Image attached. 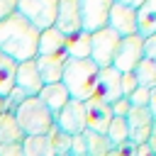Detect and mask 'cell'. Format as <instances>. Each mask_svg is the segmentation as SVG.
I'll use <instances>...</instances> for the list:
<instances>
[{"instance_id":"5b68a950","label":"cell","mask_w":156,"mask_h":156,"mask_svg":"<svg viewBox=\"0 0 156 156\" xmlns=\"http://www.w3.org/2000/svg\"><path fill=\"white\" fill-rule=\"evenodd\" d=\"M119 39L122 37H117L107 27L93 32L90 34V61L98 68H110L112 66V58H115V51L119 46Z\"/></svg>"},{"instance_id":"1f68e13d","label":"cell","mask_w":156,"mask_h":156,"mask_svg":"<svg viewBox=\"0 0 156 156\" xmlns=\"http://www.w3.org/2000/svg\"><path fill=\"white\" fill-rule=\"evenodd\" d=\"M0 156H24L22 144H0Z\"/></svg>"},{"instance_id":"484cf974","label":"cell","mask_w":156,"mask_h":156,"mask_svg":"<svg viewBox=\"0 0 156 156\" xmlns=\"http://www.w3.org/2000/svg\"><path fill=\"white\" fill-rule=\"evenodd\" d=\"M27 98H29L27 93H22L20 88H12V90H10V93L2 98V107H5V112L15 115V110H17V107H20V105H22Z\"/></svg>"},{"instance_id":"6da1fadb","label":"cell","mask_w":156,"mask_h":156,"mask_svg":"<svg viewBox=\"0 0 156 156\" xmlns=\"http://www.w3.org/2000/svg\"><path fill=\"white\" fill-rule=\"evenodd\" d=\"M37 44H39V29L32 27L22 15L12 12L0 22V51L7 54L12 61L22 63L37 58Z\"/></svg>"},{"instance_id":"9a60e30c","label":"cell","mask_w":156,"mask_h":156,"mask_svg":"<svg viewBox=\"0 0 156 156\" xmlns=\"http://www.w3.org/2000/svg\"><path fill=\"white\" fill-rule=\"evenodd\" d=\"M66 54H58V56H37V71H39V78L44 85H51V83H61V76H63V66H66Z\"/></svg>"},{"instance_id":"f546056e","label":"cell","mask_w":156,"mask_h":156,"mask_svg":"<svg viewBox=\"0 0 156 156\" xmlns=\"http://www.w3.org/2000/svg\"><path fill=\"white\" fill-rule=\"evenodd\" d=\"M68 156H88V151H85V141H83V134L71 139V151H68Z\"/></svg>"},{"instance_id":"4fadbf2b","label":"cell","mask_w":156,"mask_h":156,"mask_svg":"<svg viewBox=\"0 0 156 156\" xmlns=\"http://www.w3.org/2000/svg\"><path fill=\"white\" fill-rule=\"evenodd\" d=\"M83 107H85V129L88 132H95V134H105L107 127H110V122H112L110 105L90 98V100L83 102Z\"/></svg>"},{"instance_id":"ac0fdd59","label":"cell","mask_w":156,"mask_h":156,"mask_svg":"<svg viewBox=\"0 0 156 156\" xmlns=\"http://www.w3.org/2000/svg\"><path fill=\"white\" fill-rule=\"evenodd\" d=\"M136 29H139V37L144 39L156 34V0H146L136 10Z\"/></svg>"},{"instance_id":"d6986e66","label":"cell","mask_w":156,"mask_h":156,"mask_svg":"<svg viewBox=\"0 0 156 156\" xmlns=\"http://www.w3.org/2000/svg\"><path fill=\"white\" fill-rule=\"evenodd\" d=\"M24 141V132L20 129L15 115L2 112L0 115V144H22Z\"/></svg>"},{"instance_id":"8992f818","label":"cell","mask_w":156,"mask_h":156,"mask_svg":"<svg viewBox=\"0 0 156 156\" xmlns=\"http://www.w3.org/2000/svg\"><path fill=\"white\" fill-rule=\"evenodd\" d=\"M127 119V134H129V144L134 146H144L151 141V134L156 129V119L149 112V107H132Z\"/></svg>"},{"instance_id":"2e32d148","label":"cell","mask_w":156,"mask_h":156,"mask_svg":"<svg viewBox=\"0 0 156 156\" xmlns=\"http://www.w3.org/2000/svg\"><path fill=\"white\" fill-rule=\"evenodd\" d=\"M39 100H41V105L56 117L61 110H63V105L71 100V95H68V90L63 88V83H51V85H44L41 90H39V95H37Z\"/></svg>"},{"instance_id":"836d02e7","label":"cell","mask_w":156,"mask_h":156,"mask_svg":"<svg viewBox=\"0 0 156 156\" xmlns=\"http://www.w3.org/2000/svg\"><path fill=\"white\" fill-rule=\"evenodd\" d=\"M149 112H151L154 119H156V85L149 88Z\"/></svg>"},{"instance_id":"8fae6325","label":"cell","mask_w":156,"mask_h":156,"mask_svg":"<svg viewBox=\"0 0 156 156\" xmlns=\"http://www.w3.org/2000/svg\"><path fill=\"white\" fill-rule=\"evenodd\" d=\"M107 29H112L117 37L139 34V29H136V10L127 7V5H119V2H112L110 15H107Z\"/></svg>"},{"instance_id":"4316f807","label":"cell","mask_w":156,"mask_h":156,"mask_svg":"<svg viewBox=\"0 0 156 156\" xmlns=\"http://www.w3.org/2000/svg\"><path fill=\"white\" fill-rule=\"evenodd\" d=\"M127 100H129L132 107H149V88H141V85H139Z\"/></svg>"},{"instance_id":"7402d4cb","label":"cell","mask_w":156,"mask_h":156,"mask_svg":"<svg viewBox=\"0 0 156 156\" xmlns=\"http://www.w3.org/2000/svg\"><path fill=\"white\" fill-rule=\"evenodd\" d=\"M15 71H17V61H12L7 54L0 51V98H5L15 88Z\"/></svg>"},{"instance_id":"9c48e42d","label":"cell","mask_w":156,"mask_h":156,"mask_svg":"<svg viewBox=\"0 0 156 156\" xmlns=\"http://www.w3.org/2000/svg\"><path fill=\"white\" fill-rule=\"evenodd\" d=\"M54 127L68 136H80L85 132V107L78 100H68L63 110L54 117Z\"/></svg>"},{"instance_id":"f1b7e54d","label":"cell","mask_w":156,"mask_h":156,"mask_svg":"<svg viewBox=\"0 0 156 156\" xmlns=\"http://www.w3.org/2000/svg\"><path fill=\"white\" fill-rule=\"evenodd\" d=\"M110 110H112V117H127L129 110H132V105H129L127 98H119V100H115V102L110 105Z\"/></svg>"},{"instance_id":"30bf717a","label":"cell","mask_w":156,"mask_h":156,"mask_svg":"<svg viewBox=\"0 0 156 156\" xmlns=\"http://www.w3.org/2000/svg\"><path fill=\"white\" fill-rule=\"evenodd\" d=\"M119 80H122V73L117 71V68H100L98 71V80H95V93H93V98L95 100H100V102H105V105H112L115 100H119L122 98V85H119Z\"/></svg>"},{"instance_id":"5bb4252c","label":"cell","mask_w":156,"mask_h":156,"mask_svg":"<svg viewBox=\"0 0 156 156\" xmlns=\"http://www.w3.org/2000/svg\"><path fill=\"white\" fill-rule=\"evenodd\" d=\"M15 88H20L22 93H27L29 98H37V95H39V90L44 88V83H41V78H39V71H37V61H34V58L17 63Z\"/></svg>"},{"instance_id":"4dcf8cb0","label":"cell","mask_w":156,"mask_h":156,"mask_svg":"<svg viewBox=\"0 0 156 156\" xmlns=\"http://www.w3.org/2000/svg\"><path fill=\"white\" fill-rule=\"evenodd\" d=\"M144 58H149V61L156 63V34H151V37L144 39Z\"/></svg>"},{"instance_id":"d4e9b609","label":"cell","mask_w":156,"mask_h":156,"mask_svg":"<svg viewBox=\"0 0 156 156\" xmlns=\"http://www.w3.org/2000/svg\"><path fill=\"white\" fill-rule=\"evenodd\" d=\"M132 73H134V78H136V85H141V88H154V85H156V63H154V61L141 58Z\"/></svg>"},{"instance_id":"277c9868","label":"cell","mask_w":156,"mask_h":156,"mask_svg":"<svg viewBox=\"0 0 156 156\" xmlns=\"http://www.w3.org/2000/svg\"><path fill=\"white\" fill-rule=\"evenodd\" d=\"M56 7L58 0H17V15H22L32 27H37L39 32L54 27L56 20Z\"/></svg>"},{"instance_id":"7a4b0ae2","label":"cell","mask_w":156,"mask_h":156,"mask_svg":"<svg viewBox=\"0 0 156 156\" xmlns=\"http://www.w3.org/2000/svg\"><path fill=\"white\" fill-rule=\"evenodd\" d=\"M98 71H100V68H98L90 58H66L61 83H63V88L68 90L71 100L85 102V100L93 98V93H95V80H98Z\"/></svg>"},{"instance_id":"52a82bcc","label":"cell","mask_w":156,"mask_h":156,"mask_svg":"<svg viewBox=\"0 0 156 156\" xmlns=\"http://www.w3.org/2000/svg\"><path fill=\"white\" fill-rule=\"evenodd\" d=\"M141 58H144V37L139 34L122 37L112 58V68H117L119 73H132Z\"/></svg>"},{"instance_id":"ba28073f","label":"cell","mask_w":156,"mask_h":156,"mask_svg":"<svg viewBox=\"0 0 156 156\" xmlns=\"http://www.w3.org/2000/svg\"><path fill=\"white\" fill-rule=\"evenodd\" d=\"M115 0H78V12H80V27L83 32L93 34L102 27H107V15Z\"/></svg>"},{"instance_id":"e575fe53","label":"cell","mask_w":156,"mask_h":156,"mask_svg":"<svg viewBox=\"0 0 156 156\" xmlns=\"http://www.w3.org/2000/svg\"><path fill=\"white\" fill-rule=\"evenodd\" d=\"M115 2H119V5H127V7H134V10H139L146 0H115Z\"/></svg>"},{"instance_id":"d590c367","label":"cell","mask_w":156,"mask_h":156,"mask_svg":"<svg viewBox=\"0 0 156 156\" xmlns=\"http://www.w3.org/2000/svg\"><path fill=\"white\" fill-rule=\"evenodd\" d=\"M110 156H122V151H119V149H112V151H110Z\"/></svg>"},{"instance_id":"603a6c76","label":"cell","mask_w":156,"mask_h":156,"mask_svg":"<svg viewBox=\"0 0 156 156\" xmlns=\"http://www.w3.org/2000/svg\"><path fill=\"white\" fill-rule=\"evenodd\" d=\"M83 141H85V151L88 156H110L112 144L107 141L105 134H95V132H83Z\"/></svg>"},{"instance_id":"3957f363","label":"cell","mask_w":156,"mask_h":156,"mask_svg":"<svg viewBox=\"0 0 156 156\" xmlns=\"http://www.w3.org/2000/svg\"><path fill=\"white\" fill-rule=\"evenodd\" d=\"M15 119L24 136H46L54 129V115L41 105L39 98H27L15 110Z\"/></svg>"},{"instance_id":"e0dca14e","label":"cell","mask_w":156,"mask_h":156,"mask_svg":"<svg viewBox=\"0 0 156 156\" xmlns=\"http://www.w3.org/2000/svg\"><path fill=\"white\" fill-rule=\"evenodd\" d=\"M63 49H66V37L56 27H49V29L39 32L37 56H58V54H66Z\"/></svg>"},{"instance_id":"8d00e7d4","label":"cell","mask_w":156,"mask_h":156,"mask_svg":"<svg viewBox=\"0 0 156 156\" xmlns=\"http://www.w3.org/2000/svg\"><path fill=\"white\" fill-rule=\"evenodd\" d=\"M2 112H5V107H2V98H0V115H2Z\"/></svg>"},{"instance_id":"7c38bea8","label":"cell","mask_w":156,"mask_h":156,"mask_svg":"<svg viewBox=\"0 0 156 156\" xmlns=\"http://www.w3.org/2000/svg\"><path fill=\"white\" fill-rule=\"evenodd\" d=\"M54 27L63 37H71V34L83 32V27H80V12H78V0H58Z\"/></svg>"},{"instance_id":"cb8c5ba5","label":"cell","mask_w":156,"mask_h":156,"mask_svg":"<svg viewBox=\"0 0 156 156\" xmlns=\"http://www.w3.org/2000/svg\"><path fill=\"white\" fill-rule=\"evenodd\" d=\"M105 136H107V141L112 144V149L124 146V144L129 141V134H127V119H124V117H112V122H110Z\"/></svg>"},{"instance_id":"d6a6232c","label":"cell","mask_w":156,"mask_h":156,"mask_svg":"<svg viewBox=\"0 0 156 156\" xmlns=\"http://www.w3.org/2000/svg\"><path fill=\"white\" fill-rule=\"evenodd\" d=\"M17 10V0H0V22Z\"/></svg>"},{"instance_id":"83f0119b","label":"cell","mask_w":156,"mask_h":156,"mask_svg":"<svg viewBox=\"0 0 156 156\" xmlns=\"http://www.w3.org/2000/svg\"><path fill=\"white\" fill-rule=\"evenodd\" d=\"M119 85H122V98H129L139 85H136V78H134V73H122V80H119Z\"/></svg>"},{"instance_id":"ffe728a7","label":"cell","mask_w":156,"mask_h":156,"mask_svg":"<svg viewBox=\"0 0 156 156\" xmlns=\"http://www.w3.org/2000/svg\"><path fill=\"white\" fill-rule=\"evenodd\" d=\"M66 56L68 58H90V34L88 32H78L66 37Z\"/></svg>"},{"instance_id":"44dd1931","label":"cell","mask_w":156,"mask_h":156,"mask_svg":"<svg viewBox=\"0 0 156 156\" xmlns=\"http://www.w3.org/2000/svg\"><path fill=\"white\" fill-rule=\"evenodd\" d=\"M22 151H24V156H56L49 134L46 136H24Z\"/></svg>"}]
</instances>
